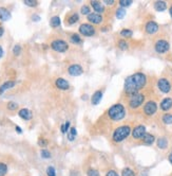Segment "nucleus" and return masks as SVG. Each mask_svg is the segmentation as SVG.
<instances>
[{"label": "nucleus", "mask_w": 172, "mask_h": 176, "mask_svg": "<svg viewBox=\"0 0 172 176\" xmlns=\"http://www.w3.org/2000/svg\"><path fill=\"white\" fill-rule=\"evenodd\" d=\"M91 5H92V8H94V11H95L97 14H100V13H102L105 11L104 4H102V2H99V1L93 0V1H91Z\"/></svg>", "instance_id": "nucleus-16"}, {"label": "nucleus", "mask_w": 172, "mask_h": 176, "mask_svg": "<svg viewBox=\"0 0 172 176\" xmlns=\"http://www.w3.org/2000/svg\"><path fill=\"white\" fill-rule=\"evenodd\" d=\"M147 84V76L143 72H136L128 76L125 81V92L128 96L139 92Z\"/></svg>", "instance_id": "nucleus-1"}, {"label": "nucleus", "mask_w": 172, "mask_h": 176, "mask_svg": "<svg viewBox=\"0 0 172 176\" xmlns=\"http://www.w3.org/2000/svg\"><path fill=\"white\" fill-rule=\"evenodd\" d=\"M157 88L160 89V91L163 92V93H169L172 89V85L168 79L160 78L157 81Z\"/></svg>", "instance_id": "nucleus-7"}, {"label": "nucleus", "mask_w": 172, "mask_h": 176, "mask_svg": "<svg viewBox=\"0 0 172 176\" xmlns=\"http://www.w3.org/2000/svg\"><path fill=\"white\" fill-rule=\"evenodd\" d=\"M122 176H135V173L132 169L130 168H125L122 171Z\"/></svg>", "instance_id": "nucleus-26"}, {"label": "nucleus", "mask_w": 172, "mask_h": 176, "mask_svg": "<svg viewBox=\"0 0 172 176\" xmlns=\"http://www.w3.org/2000/svg\"><path fill=\"white\" fill-rule=\"evenodd\" d=\"M71 42H73V44H80L81 42V38L79 37L78 34H72V36H71Z\"/></svg>", "instance_id": "nucleus-31"}, {"label": "nucleus", "mask_w": 172, "mask_h": 176, "mask_svg": "<svg viewBox=\"0 0 172 176\" xmlns=\"http://www.w3.org/2000/svg\"><path fill=\"white\" fill-rule=\"evenodd\" d=\"M169 13H170V16L172 17V4L170 5V8H169Z\"/></svg>", "instance_id": "nucleus-51"}, {"label": "nucleus", "mask_w": 172, "mask_h": 176, "mask_svg": "<svg viewBox=\"0 0 172 176\" xmlns=\"http://www.w3.org/2000/svg\"><path fill=\"white\" fill-rule=\"evenodd\" d=\"M11 18V13L8 12L6 8H0V20H8Z\"/></svg>", "instance_id": "nucleus-21"}, {"label": "nucleus", "mask_w": 172, "mask_h": 176, "mask_svg": "<svg viewBox=\"0 0 172 176\" xmlns=\"http://www.w3.org/2000/svg\"><path fill=\"white\" fill-rule=\"evenodd\" d=\"M16 130H17V133H22V130H21V128L19 127V126H16Z\"/></svg>", "instance_id": "nucleus-49"}, {"label": "nucleus", "mask_w": 172, "mask_h": 176, "mask_svg": "<svg viewBox=\"0 0 172 176\" xmlns=\"http://www.w3.org/2000/svg\"><path fill=\"white\" fill-rule=\"evenodd\" d=\"M33 20H34V21H38V20H40V17L38 16V15H33Z\"/></svg>", "instance_id": "nucleus-46"}, {"label": "nucleus", "mask_w": 172, "mask_h": 176, "mask_svg": "<svg viewBox=\"0 0 172 176\" xmlns=\"http://www.w3.org/2000/svg\"><path fill=\"white\" fill-rule=\"evenodd\" d=\"M156 144H157L158 149L165 150L167 147H168V140H167L165 137H161V138H158L157 141H156Z\"/></svg>", "instance_id": "nucleus-20"}, {"label": "nucleus", "mask_w": 172, "mask_h": 176, "mask_svg": "<svg viewBox=\"0 0 172 176\" xmlns=\"http://www.w3.org/2000/svg\"><path fill=\"white\" fill-rule=\"evenodd\" d=\"M130 133H131L130 125L118 126L114 132H113L112 139H113V141H115V142H122V141H124L125 139L128 138Z\"/></svg>", "instance_id": "nucleus-3"}, {"label": "nucleus", "mask_w": 172, "mask_h": 176, "mask_svg": "<svg viewBox=\"0 0 172 176\" xmlns=\"http://www.w3.org/2000/svg\"><path fill=\"white\" fill-rule=\"evenodd\" d=\"M158 29H160L158 23L155 22V21H153V20H149L145 25V31H146V33L149 34V35H153V34H155L156 32L158 31Z\"/></svg>", "instance_id": "nucleus-11"}, {"label": "nucleus", "mask_w": 172, "mask_h": 176, "mask_svg": "<svg viewBox=\"0 0 172 176\" xmlns=\"http://www.w3.org/2000/svg\"><path fill=\"white\" fill-rule=\"evenodd\" d=\"M15 85V82H13V81H8V82H5L4 84H2L1 86H0V94L3 93L5 90L10 89V88H13Z\"/></svg>", "instance_id": "nucleus-23"}, {"label": "nucleus", "mask_w": 172, "mask_h": 176, "mask_svg": "<svg viewBox=\"0 0 172 176\" xmlns=\"http://www.w3.org/2000/svg\"><path fill=\"white\" fill-rule=\"evenodd\" d=\"M55 84H56L57 88H59V89H61V90H67V89H69V87H70L69 82L64 80V79H57Z\"/></svg>", "instance_id": "nucleus-17"}, {"label": "nucleus", "mask_w": 172, "mask_h": 176, "mask_svg": "<svg viewBox=\"0 0 172 176\" xmlns=\"http://www.w3.org/2000/svg\"><path fill=\"white\" fill-rule=\"evenodd\" d=\"M69 126H70V122H66V124L61 125V132L62 133H67V132H68Z\"/></svg>", "instance_id": "nucleus-42"}, {"label": "nucleus", "mask_w": 172, "mask_h": 176, "mask_svg": "<svg viewBox=\"0 0 172 176\" xmlns=\"http://www.w3.org/2000/svg\"><path fill=\"white\" fill-rule=\"evenodd\" d=\"M13 52H14L15 55H19V54H20V52H21L20 46H19V45H16V46L13 48Z\"/></svg>", "instance_id": "nucleus-41"}, {"label": "nucleus", "mask_w": 172, "mask_h": 176, "mask_svg": "<svg viewBox=\"0 0 172 176\" xmlns=\"http://www.w3.org/2000/svg\"><path fill=\"white\" fill-rule=\"evenodd\" d=\"M160 107L163 111H168L172 108V99L171 98H165L161 101Z\"/></svg>", "instance_id": "nucleus-14"}, {"label": "nucleus", "mask_w": 172, "mask_h": 176, "mask_svg": "<svg viewBox=\"0 0 172 176\" xmlns=\"http://www.w3.org/2000/svg\"><path fill=\"white\" fill-rule=\"evenodd\" d=\"M102 91H100V90H98V91H96L95 93L92 96L91 98V102L93 105H97L98 103L100 102V100H102Z\"/></svg>", "instance_id": "nucleus-18"}, {"label": "nucleus", "mask_w": 172, "mask_h": 176, "mask_svg": "<svg viewBox=\"0 0 172 176\" xmlns=\"http://www.w3.org/2000/svg\"><path fill=\"white\" fill-rule=\"evenodd\" d=\"M146 134H147V132H146V127L144 125L135 126L132 130V137L135 140H143Z\"/></svg>", "instance_id": "nucleus-9"}, {"label": "nucleus", "mask_w": 172, "mask_h": 176, "mask_svg": "<svg viewBox=\"0 0 172 176\" xmlns=\"http://www.w3.org/2000/svg\"><path fill=\"white\" fill-rule=\"evenodd\" d=\"M153 6L157 12H164L167 8V3L165 1H155Z\"/></svg>", "instance_id": "nucleus-19"}, {"label": "nucleus", "mask_w": 172, "mask_h": 176, "mask_svg": "<svg viewBox=\"0 0 172 176\" xmlns=\"http://www.w3.org/2000/svg\"><path fill=\"white\" fill-rule=\"evenodd\" d=\"M157 111V103L154 100H149L145 103L143 108L144 115H146L147 117H152L154 116Z\"/></svg>", "instance_id": "nucleus-6"}, {"label": "nucleus", "mask_w": 172, "mask_h": 176, "mask_svg": "<svg viewBox=\"0 0 172 176\" xmlns=\"http://www.w3.org/2000/svg\"><path fill=\"white\" fill-rule=\"evenodd\" d=\"M8 172V167L4 164H0V176H4Z\"/></svg>", "instance_id": "nucleus-34"}, {"label": "nucleus", "mask_w": 172, "mask_h": 176, "mask_svg": "<svg viewBox=\"0 0 172 176\" xmlns=\"http://www.w3.org/2000/svg\"><path fill=\"white\" fill-rule=\"evenodd\" d=\"M87 175L88 176H100L99 173H98V171L95 170V169H90V170L88 171Z\"/></svg>", "instance_id": "nucleus-36"}, {"label": "nucleus", "mask_w": 172, "mask_h": 176, "mask_svg": "<svg viewBox=\"0 0 172 176\" xmlns=\"http://www.w3.org/2000/svg\"><path fill=\"white\" fill-rule=\"evenodd\" d=\"M8 108L10 109V110H15V109L18 108V105H17V103L10 102V103H8Z\"/></svg>", "instance_id": "nucleus-38"}, {"label": "nucleus", "mask_w": 172, "mask_h": 176, "mask_svg": "<svg viewBox=\"0 0 172 176\" xmlns=\"http://www.w3.org/2000/svg\"><path fill=\"white\" fill-rule=\"evenodd\" d=\"M81 14L83 15H89L90 14V6L89 5H83L80 8Z\"/></svg>", "instance_id": "nucleus-35"}, {"label": "nucleus", "mask_w": 172, "mask_h": 176, "mask_svg": "<svg viewBox=\"0 0 172 176\" xmlns=\"http://www.w3.org/2000/svg\"><path fill=\"white\" fill-rule=\"evenodd\" d=\"M68 71H69V73H70L71 76H80V74H83V67H81V66L76 65V64H75V65H71L70 67H69Z\"/></svg>", "instance_id": "nucleus-12"}, {"label": "nucleus", "mask_w": 172, "mask_h": 176, "mask_svg": "<svg viewBox=\"0 0 172 176\" xmlns=\"http://www.w3.org/2000/svg\"><path fill=\"white\" fill-rule=\"evenodd\" d=\"M117 46H118V48H119L120 50L126 51L127 49H128V42H127L126 40H124V39H120V40H118Z\"/></svg>", "instance_id": "nucleus-28"}, {"label": "nucleus", "mask_w": 172, "mask_h": 176, "mask_svg": "<svg viewBox=\"0 0 172 176\" xmlns=\"http://www.w3.org/2000/svg\"><path fill=\"white\" fill-rule=\"evenodd\" d=\"M3 32H4V30H3V28L0 25V37H1L2 35H3Z\"/></svg>", "instance_id": "nucleus-47"}, {"label": "nucleus", "mask_w": 172, "mask_h": 176, "mask_svg": "<svg viewBox=\"0 0 172 176\" xmlns=\"http://www.w3.org/2000/svg\"><path fill=\"white\" fill-rule=\"evenodd\" d=\"M154 141H155V137H154L152 134H148V133L145 135V137L143 138V142L145 143V144H147V145L153 144Z\"/></svg>", "instance_id": "nucleus-22"}, {"label": "nucleus", "mask_w": 172, "mask_h": 176, "mask_svg": "<svg viewBox=\"0 0 172 176\" xmlns=\"http://www.w3.org/2000/svg\"><path fill=\"white\" fill-rule=\"evenodd\" d=\"M108 116L113 121H120L126 117V108L122 104H114L109 108Z\"/></svg>", "instance_id": "nucleus-2"}, {"label": "nucleus", "mask_w": 172, "mask_h": 176, "mask_svg": "<svg viewBox=\"0 0 172 176\" xmlns=\"http://www.w3.org/2000/svg\"><path fill=\"white\" fill-rule=\"evenodd\" d=\"M120 35H122V37H131V36L133 35V32L129 29H124L120 31Z\"/></svg>", "instance_id": "nucleus-30"}, {"label": "nucleus", "mask_w": 172, "mask_h": 176, "mask_svg": "<svg viewBox=\"0 0 172 176\" xmlns=\"http://www.w3.org/2000/svg\"><path fill=\"white\" fill-rule=\"evenodd\" d=\"M145 100H146V96L143 92H136V93L132 94V96H129V99H128L129 107L132 109L139 108L145 103Z\"/></svg>", "instance_id": "nucleus-4"}, {"label": "nucleus", "mask_w": 172, "mask_h": 176, "mask_svg": "<svg viewBox=\"0 0 172 176\" xmlns=\"http://www.w3.org/2000/svg\"><path fill=\"white\" fill-rule=\"evenodd\" d=\"M41 157L42 158H51V153L48 150H42L41 151Z\"/></svg>", "instance_id": "nucleus-40"}, {"label": "nucleus", "mask_w": 172, "mask_h": 176, "mask_svg": "<svg viewBox=\"0 0 172 176\" xmlns=\"http://www.w3.org/2000/svg\"><path fill=\"white\" fill-rule=\"evenodd\" d=\"M105 3L108 4V5H112L114 3V0H105Z\"/></svg>", "instance_id": "nucleus-45"}, {"label": "nucleus", "mask_w": 172, "mask_h": 176, "mask_svg": "<svg viewBox=\"0 0 172 176\" xmlns=\"http://www.w3.org/2000/svg\"><path fill=\"white\" fill-rule=\"evenodd\" d=\"M50 25L51 27L53 28H57L60 25V18L58 16H54L51 18V21H50Z\"/></svg>", "instance_id": "nucleus-25"}, {"label": "nucleus", "mask_w": 172, "mask_h": 176, "mask_svg": "<svg viewBox=\"0 0 172 176\" xmlns=\"http://www.w3.org/2000/svg\"><path fill=\"white\" fill-rule=\"evenodd\" d=\"M2 54H3V50H2V48H1V46H0V59H1V56H2Z\"/></svg>", "instance_id": "nucleus-50"}, {"label": "nucleus", "mask_w": 172, "mask_h": 176, "mask_svg": "<svg viewBox=\"0 0 172 176\" xmlns=\"http://www.w3.org/2000/svg\"><path fill=\"white\" fill-rule=\"evenodd\" d=\"M19 117L22 118L23 120L28 121V120H31L33 115H32V111L30 109H27V108H22L19 110Z\"/></svg>", "instance_id": "nucleus-15"}, {"label": "nucleus", "mask_w": 172, "mask_h": 176, "mask_svg": "<svg viewBox=\"0 0 172 176\" xmlns=\"http://www.w3.org/2000/svg\"><path fill=\"white\" fill-rule=\"evenodd\" d=\"M47 174H48V176H56L55 175V169L53 167H49L47 169Z\"/></svg>", "instance_id": "nucleus-39"}, {"label": "nucleus", "mask_w": 172, "mask_h": 176, "mask_svg": "<svg viewBox=\"0 0 172 176\" xmlns=\"http://www.w3.org/2000/svg\"><path fill=\"white\" fill-rule=\"evenodd\" d=\"M116 17H117L118 19H122L125 17V15H126V10H125L124 8H118L117 10H116Z\"/></svg>", "instance_id": "nucleus-27"}, {"label": "nucleus", "mask_w": 172, "mask_h": 176, "mask_svg": "<svg viewBox=\"0 0 172 176\" xmlns=\"http://www.w3.org/2000/svg\"><path fill=\"white\" fill-rule=\"evenodd\" d=\"M168 159H169V161L171 162V164H172V153L169 154V157H168Z\"/></svg>", "instance_id": "nucleus-48"}, {"label": "nucleus", "mask_w": 172, "mask_h": 176, "mask_svg": "<svg viewBox=\"0 0 172 176\" xmlns=\"http://www.w3.org/2000/svg\"><path fill=\"white\" fill-rule=\"evenodd\" d=\"M120 8H127V6H130L132 4V0H120L119 1Z\"/></svg>", "instance_id": "nucleus-33"}, {"label": "nucleus", "mask_w": 172, "mask_h": 176, "mask_svg": "<svg viewBox=\"0 0 172 176\" xmlns=\"http://www.w3.org/2000/svg\"><path fill=\"white\" fill-rule=\"evenodd\" d=\"M106 176H118L117 173L115 172V171H113V170H110L108 173H107V175Z\"/></svg>", "instance_id": "nucleus-44"}, {"label": "nucleus", "mask_w": 172, "mask_h": 176, "mask_svg": "<svg viewBox=\"0 0 172 176\" xmlns=\"http://www.w3.org/2000/svg\"><path fill=\"white\" fill-rule=\"evenodd\" d=\"M79 33L83 36H93L95 34V29L90 23H83L79 27Z\"/></svg>", "instance_id": "nucleus-10"}, {"label": "nucleus", "mask_w": 172, "mask_h": 176, "mask_svg": "<svg viewBox=\"0 0 172 176\" xmlns=\"http://www.w3.org/2000/svg\"><path fill=\"white\" fill-rule=\"evenodd\" d=\"M24 4L29 6H36L37 5V1L36 0H24Z\"/></svg>", "instance_id": "nucleus-37"}, {"label": "nucleus", "mask_w": 172, "mask_h": 176, "mask_svg": "<svg viewBox=\"0 0 172 176\" xmlns=\"http://www.w3.org/2000/svg\"><path fill=\"white\" fill-rule=\"evenodd\" d=\"M38 144H39L40 147H46V145L48 144V141L44 140V139H39V140H38Z\"/></svg>", "instance_id": "nucleus-43"}, {"label": "nucleus", "mask_w": 172, "mask_h": 176, "mask_svg": "<svg viewBox=\"0 0 172 176\" xmlns=\"http://www.w3.org/2000/svg\"><path fill=\"white\" fill-rule=\"evenodd\" d=\"M162 121H163V123L167 124V125L172 124V113H164L162 117Z\"/></svg>", "instance_id": "nucleus-24"}, {"label": "nucleus", "mask_w": 172, "mask_h": 176, "mask_svg": "<svg viewBox=\"0 0 172 176\" xmlns=\"http://www.w3.org/2000/svg\"><path fill=\"white\" fill-rule=\"evenodd\" d=\"M169 49H170V44H169L168 40L164 39V38L157 39L154 44V50L158 54H165V53L168 52Z\"/></svg>", "instance_id": "nucleus-5"}, {"label": "nucleus", "mask_w": 172, "mask_h": 176, "mask_svg": "<svg viewBox=\"0 0 172 176\" xmlns=\"http://www.w3.org/2000/svg\"><path fill=\"white\" fill-rule=\"evenodd\" d=\"M77 20H78V15H77L76 13H73V14L69 17L68 22H69V25H74L75 22H77Z\"/></svg>", "instance_id": "nucleus-29"}, {"label": "nucleus", "mask_w": 172, "mask_h": 176, "mask_svg": "<svg viewBox=\"0 0 172 176\" xmlns=\"http://www.w3.org/2000/svg\"><path fill=\"white\" fill-rule=\"evenodd\" d=\"M88 20L90 22L94 23V25H99L102 21V16L100 14H97V13H90L88 15Z\"/></svg>", "instance_id": "nucleus-13"}, {"label": "nucleus", "mask_w": 172, "mask_h": 176, "mask_svg": "<svg viewBox=\"0 0 172 176\" xmlns=\"http://www.w3.org/2000/svg\"><path fill=\"white\" fill-rule=\"evenodd\" d=\"M76 135H77L76 128H75V127H71V132H70V134H69V140L73 141L75 139V137H76Z\"/></svg>", "instance_id": "nucleus-32"}, {"label": "nucleus", "mask_w": 172, "mask_h": 176, "mask_svg": "<svg viewBox=\"0 0 172 176\" xmlns=\"http://www.w3.org/2000/svg\"><path fill=\"white\" fill-rule=\"evenodd\" d=\"M51 46H52L54 51H56V52H61V53L66 52L69 48L68 44H67L64 40H61V39H56V40H54V42H52Z\"/></svg>", "instance_id": "nucleus-8"}]
</instances>
